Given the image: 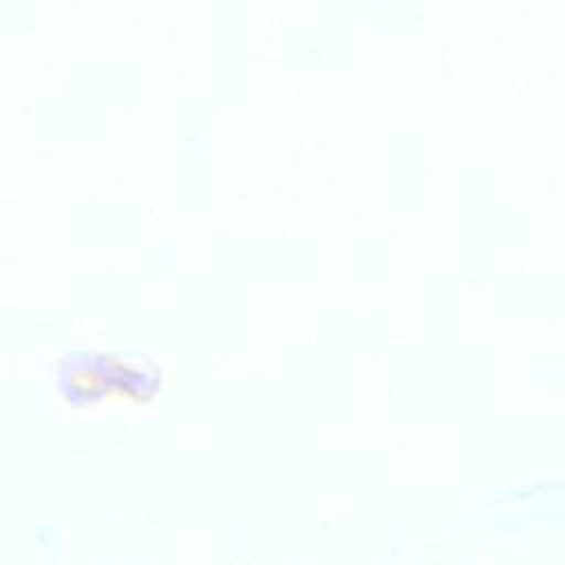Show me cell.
I'll list each match as a JSON object with an SVG mask.
<instances>
[{"label":"cell","instance_id":"6da1fadb","mask_svg":"<svg viewBox=\"0 0 565 565\" xmlns=\"http://www.w3.org/2000/svg\"><path fill=\"white\" fill-rule=\"evenodd\" d=\"M161 384V369L152 360L113 351H71L55 366V388L68 408L104 402L141 406L159 395Z\"/></svg>","mask_w":565,"mask_h":565}]
</instances>
